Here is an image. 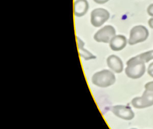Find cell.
Segmentation results:
<instances>
[{"label":"cell","instance_id":"2","mask_svg":"<svg viewBox=\"0 0 153 129\" xmlns=\"http://www.w3.org/2000/svg\"><path fill=\"white\" fill-rule=\"evenodd\" d=\"M91 81L93 84L99 87H107L114 84L115 76L111 71L104 69L95 73L92 76Z\"/></svg>","mask_w":153,"mask_h":129},{"label":"cell","instance_id":"8","mask_svg":"<svg viewBox=\"0 0 153 129\" xmlns=\"http://www.w3.org/2000/svg\"><path fill=\"white\" fill-rule=\"evenodd\" d=\"M127 39L122 35H115L109 42V47L112 50L118 51L123 50L127 45Z\"/></svg>","mask_w":153,"mask_h":129},{"label":"cell","instance_id":"10","mask_svg":"<svg viewBox=\"0 0 153 129\" xmlns=\"http://www.w3.org/2000/svg\"><path fill=\"white\" fill-rule=\"evenodd\" d=\"M88 9V3L87 0H76L74 4V13L77 17L83 16Z\"/></svg>","mask_w":153,"mask_h":129},{"label":"cell","instance_id":"6","mask_svg":"<svg viewBox=\"0 0 153 129\" xmlns=\"http://www.w3.org/2000/svg\"><path fill=\"white\" fill-rule=\"evenodd\" d=\"M114 27L111 25H106L99 29L94 35V39L99 42L108 43L115 35Z\"/></svg>","mask_w":153,"mask_h":129},{"label":"cell","instance_id":"5","mask_svg":"<svg viewBox=\"0 0 153 129\" xmlns=\"http://www.w3.org/2000/svg\"><path fill=\"white\" fill-rule=\"evenodd\" d=\"M109 13L105 9L98 8L94 9L90 15V22L94 27H100L109 18Z\"/></svg>","mask_w":153,"mask_h":129},{"label":"cell","instance_id":"14","mask_svg":"<svg viewBox=\"0 0 153 129\" xmlns=\"http://www.w3.org/2000/svg\"><path fill=\"white\" fill-rule=\"evenodd\" d=\"M147 72L148 74L151 76L152 78H153V62L151 63L147 69Z\"/></svg>","mask_w":153,"mask_h":129},{"label":"cell","instance_id":"13","mask_svg":"<svg viewBox=\"0 0 153 129\" xmlns=\"http://www.w3.org/2000/svg\"><path fill=\"white\" fill-rule=\"evenodd\" d=\"M145 89L146 90L153 91V81H149L145 84Z\"/></svg>","mask_w":153,"mask_h":129},{"label":"cell","instance_id":"17","mask_svg":"<svg viewBox=\"0 0 153 129\" xmlns=\"http://www.w3.org/2000/svg\"><path fill=\"white\" fill-rule=\"evenodd\" d=\"M148 25L151 29H153V18H151L148 20Z\"/></svg>","mask_w":153,"mask_h":129},{"label":"cell","instance_id":"15","mask_svg":"<svg viewBox=\"0 0 153 129\" xmlns=\"http://www.w3.org/2000/svg\"><path fill=\"white\" fill-rule=\"evenodd\" d=\"M147 13L149 16L153 17V4H150L148 6L147 8Z\"/></svg>","mask_w":153,"mask_h":129},{"label":"cell","instance_id":"1","mask_svg":"<svg viewBox=\"0 0 153 129\" xmlns=\"http://www.w3.org/2000/svg\"><path fill=\"white\" fill-rule=\"evenodd\" d=\"M126 64L127 67L125 69V73L130 78H140L146 71L145 63L142 60L139 55L130 58Z\"/></svg>","mask_w":153,"mask_h":129},{"label":"cell","instance_id":"3","mask_svg":"<svg viewBox=\"0 0 153 129\" xmlns=\"http://www.w3.org/2000/svg\"><path fill=\"white\" fill-rule=\"evenodd\" d=\"M149 36L148 30L142 25L134 26L130 32V36L128 43L131 45H134L145 41Z\"/></svg>","mask_w":153,"mask_h":129},{"label":"cell","instance_id":"7","mask_svg":"<svg viewBox=\"0 0 153 129\" xmlns=\"http://www.w3.org/2000/svg\"><path fill=\"white\" fill-rule=\"evenodd\" d=\"M112 113L117 117L125 120H131L134 116L132 109L127 106L116 105L112 108Z\"/></svg>","mask_w":153,"mask_h":129},{"label":"cell","instance_id":"18","mask_svg":"<svg viewBox=\"0 0 153 129\" xmlns=\"http://www.w3.org/2000/svg\"><path fill=\"white\" fill-rule=\"evenodd\" d=\"M131 129H136V128H131Z\"/></svg>","mask_w":153,"mask_h":129},{"label":"cell","instance_id":"12","mask_svg":"<svg viewBox=\"0 0 153 129\" xmlns=\"http://www.w3.org/2000/svg\"><path fill=\"white\" fill-rule=\"evenodd\" d=\"M139 56L144 63H148L153 59V50L139 54Z\"/></svg>","mask_w":153,"mask_h":129},{"label":"cell","instance_id":"11","mask_svg":"<svg viewBox=\"0 0 153 129\" xmlns=\"http://www.w3.org/2000/svg\"><path fill=\"white\" fill-rule=\"evenodd\" d=\"M77 43H78L79 54L81 57H82L83 59H84L86 60L93 59L96 58V56H94L92 53H91L87 50L84 48V43L79 38H77Z\"/></svg>","mask_w":153,"mask_h":129},{"label":"cell","instance_id":"4","mask_svg":"<svg viewBox=\"0 0 153 129\" xmlns=\"http://www.w3.org/2000/svg\"><path fill=\"white\" fill-rule=\"evenodd\" d=\"M131 105L136 109H144L153 105V91L145 90L142 96L132 99Z\"/></svg>","mask_w":153,"mask_h":129},{"label":"cell","instance_id":"16","mask_svg":"<svg viewBox=\"0 0 153 129\" xmlns=\"http://www.w3.org/2000/svg\"><path fill=\"white\" fill-rule=\"evenodd\" d=\"M96 3L99 4H102L107 2L109 0H93Z\"/></svg>","mask_w":153,"mask_h":129},{"label":"cell","instance_id":"9","mask_svg":"<svg viewBox=\"0 0 153 129\" xmlns=\"http://www.w3.org/2000/svg\"><path fill=\"white\" fill-rule=\"evenodd\" d=\"M108 66L116 73H121L123 70V63L121 59L116 55L112 54L107 58Z\"/></svg>","mask_w":153,"mask_h":129}]
</instances>
